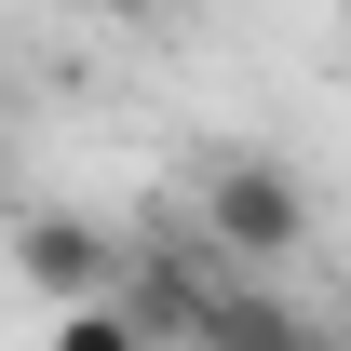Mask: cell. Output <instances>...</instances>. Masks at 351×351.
Here are the masks:
<instances>
[{
    "mask_svg": "<svg viewBox=\"0 0 351 351\" xmlns=\"http://www.w3.org/2000/svg\"><path fill=\"white\" fill-rule=\"evenodd\" d=\"M203 230H217L243 270H270V257L311 243V189H298L284 162H217V176H203Z\"/></svg>",
    "mask_w": 351,
    "mask_h": 351,
    "instance_id": "cell-1",
    "label": "cell"
},
{
    "mask_svg": "<svg viewBox=\"0 0 351 351\" xmlns=\"http://www.w3.org/2000/svg\"><path fill=\"white\" fill-rule=\"evenodd\" d=\"M14 270H27V284L54 298V324H68V311H108L122 243H108V230H82V217H27V230H14Z\"/></svg>",
    "mask_w": 351,
    "mask_h": 351,
    "instance_id": "cell-2",
    "label": "cell"
},
{
    "mask_svg": "<svg viewBox=\"0 0 351 351\" xmlns=\"http://www.w3.org/2000/svg\"><path fill=\"white\" fill-rule=\"evenodd\" d=\"M189 351H338V338H324L298 298H270V284H217L203 324H189Z\"/></svg>",
    "mask_w": 351,
    "mask_h": 351,
    "instance_id": "cell-3",
    "label": "cell"
},
{
    "mask_svg": "<svg viewBox=\"0 0 351 351\" xmlns=\"http://www.w3.org/2000/svg\"><path fill=\"white\" fill-rule=\"evenodd\" d=\"M54 351H149V338H135L122 311H68V324H54Z\"/></svg>",
    "mask_w": 351,
    "mask_h": 351,
    "instance_id": "cell-4",
    "label": "cell"
}]
</instances>
